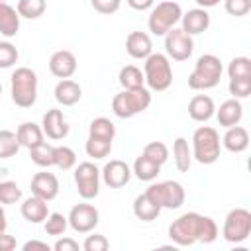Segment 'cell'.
<instances>
[{"instance_id": "obj_1", "label": "cell", "mask_w": 251, "mask_h": 251, "mask_svg": "<svg viewBox=\"0 0 251 251\" xmlns=\"http://www.w3.org/2000/svg\"><path fill=\"white\" fill-rule=\"evenodd\" d=\"M169 237L178 247H190L194 243H212L218 239V226L210 216L186 212L169 226Z\"/></svg>"}, {"instance_id": "obj_2", "label": "cell", "mask_w": 251, "mask_h": 251, "mask_svg": "<svg viewBox=\"0 0 251 251\" xmlns=\"http://www.w3.org/2000/svg\"><path fill=\"white\" fill-rule=\"evenodd\" d=\"M224 67L220 57L212 55V53H204L196 59L194 71L188 76V88L192 90H210L216 88L220 84Z\"/></svg>"}, {"instance_id": "obj_3", "label": "cell", "mask_w": 251, "mask_h": 251, "mask_svg": "<svg viewBox=\"0 0 251 251\" xmlns=\"http://www.w3.org/2000/svg\"><path fill=\"white\" fill-rule=\"evenodd\" d=\"M192 159L200 165H214L222 153V139L220 133L210 126H200L192 133Z\"/></svg>"}, {"instance_id": "obj_4", "label": "cell", "mask_w": 251, "mask_h": 251, "mask_svg": "<svg viewBox=\"0 0 251 251\" xmlns=\"http://www.w3.org/2000/svg\"><path fill=\"white\" fill-rule=\"evenodd\" d=\"M12 102L20 108H31L37 100V75L29 67H18L10 76Z\"/></svg>"}, {"instance_id": "obj_5", "label": "cell", "mask_w": 251, "mask_h": 251, "mask_svg": "<svg viewBox=\"0 0 251 251\" xmlns=\"http://www.w3.org/2000/svg\"><path fill=\"white\" fill-rule=\"evenodd\" d=\"M143 78L145 84L155 90L163 92L173 84V67L165 53H151L143 59Z\"/></svg>"}, {"instance_id": "obj_6", "label": "cell", "mask_w": 251, "mask_h": 251, "mask_svg": "<svg viewBox=\"0 0 251 251\" xmlns=\"http://www.w3.org/2000/svg\"><path fill=\"white\" fill-rule=\"evenodd\" d=\"M149 106H151V92L145 86L122 90L112 100V112L122 120H129V118L145 112Z\"/></svg>"}, {"instance_id": "obj_7", "label": "cell", "mask_w": 251, "mask_h": 251, "mask_svg": "<svg viewBox=\"0 0 251 251\" xmlns=\"http://www.w3.org/2000/svg\"><path fill=\"white\" fill-rule=\"evenodd\" d=\"M182 18V8L175 0H163L151 8L147 18V27L153 35H165L169 29L176 27Z\"/></svg>"}, {"instance_id": "obj_8", "label": "cell", "mask_w": 251, "mask_h": 251, "mask_svg": "<svg viewBox=\"0 0 251 251\" xmlns=\"http://www.w3.org/2000/svg\"><path fill=\"white\" fill-rule=\"evenodd\" d=\"M147 198L151 202H155L161 210H178L184 204V188L180 182L176 180H163V182H153L149 184V188L145 190Z\"/></svg>"}, {"instance_id": "obj_9", "label": "cell", "mask_w": 251, "mask_h": 251, "mask_svg": "<svg viewBox=\"0 0 251 251\" xmlns=\"http://www.w3.org/2000/svg\"><path fill=\"white\" fill-rule=\"evenodd\" d=\"M227 243H241L251 235V212L247 208H233L227 212L222 227Z\"/></svg>"}, {"instance_id": "obj_10", "label": "cell", "mask_w": 251, "mask_h": 251, "mask_svg": "<svg viewBox=\"0 0 251 251\" xmlns=\"http://www.w3.org/2000/svg\"><path fill=\"white\" fill-rule=\"evenodd\" d=\"M75 184L82 200H92L100 194V169L90 163H78L75 167Z\"/></svg>"}, {"instance_id": "obj_11", "label": "cell", "mask_w": 251, "mask_h": 251, "mask_svg": "<svg viewBox=\"0 0 251 251\" xmlns=\"http://www.w3.org/2000/svg\"><path fill=\"white\" fill-rule=\"evenodd\" d=\"M194 51L192 35L182 31L180 27H173L165 33V55L173 61H186Z\"/></svg>"}, {"instance_id": "obj_12", "label": "cell", "mask_w": 251, "mask_h": 251, "mask_svg": "<svg viewBox=\"0 0 251 251\" xmlns=\"http://www.w3.org/2000/svg\"><path fill=\"white\" fill-rule=\"evenodd\" d=\"M69 226L73 231L76 233H90L96 229L98 222H100V212L96 206L92 204H86V202H80V204H75L69 212Z\"/></svg>"}, {"instance_id": "obj_13", "label": "cell", "mask_w": 251, "mask_h": 251, "mask_svg": "<svg viewBox=\"0 0 251 251\" xmlns=\"http://www.w3.org/2000/svg\"><path fill=\"white\" fill-rule=\"evenodd\" d=\"M100 178L104 180L106 186L110 188H122L129 182L131 178V169L126 161H120V159H112L104 165V169L100 171Z\"/></svg>"}, {"instance_id": "obj_14", "label": "cell", "mask_w": 251, "mask_h": 251, "mask_svg": "<svg viewBox=\"0 0 251 251\" xmlns=\"http://www.w3.org/2000/svg\"><path fill=\"white\" fill-rule=\"evenodd\" d=\"M41 129H43V135H47L53 141H61V139H65L69 135V124H67L63 112L57 110V108H51V110H47L43 114Z\"/></svg>"}, {"instance_id": "obj_15", "label": "cell", "mask_w": 251, "mask_h": 251, "mask_svg": "<svg viewBox=\"0 0 251 251\" xmlns=\"http://www.w3.org/2000/svg\"><path fill=\"white\" fill-rule=\"evenodd\" d=\"M29 188H31V194H35V196L51 202L59 194V178L53 173L41 171V173H35L33 175V178L29 182Z\"/></svg>"}, {"instance_id": "obj_16", "label": "cell", "mask_w": 251, "mask_h": 251, "mask_svg": "<svg viewBox=\"0 0 251 251\" xmlns=\"http://www.w3.org/2000/svg\"><path fill=\"white\" fill-rule=\"evenodd\" d=\"M49 71L57 78H71L76 73V57L67 49H59L49 59Z\"/></svg>"}, {"instance_id": "obj_17", "label": "cell", "mask_w": 251, "mask_h": 251, "mask_svg": "<svg viewBox=\"0 0 251 251\" xmlns=\"http://www.w3.org/2000/svg\"><path fill=\"white\" fill-rule=\"evenodd\" d=\"M210 27V14L206 8H192L180 18V29L186 31L188 35H198L204 33Z\"/></svg>"}, {"instance_id": "obj_18", "label": "cell", "mask_w": 251, "mask_h": 251, "mask_svg": "<svg viewBox=\"0 0 251 251\" xmlns=\"http://www.w3.org/2000/svg\"><path fill=\"white\" fill-rule=\"evenodd\" d=\"M126 51L131 59H145L153 53V43L149 33L145 31H131L126 37Z\"/></svg>"}, {"instance_id": "obj_19", "label": "cell", "mask_w": 251, "mask_h": 251, "mask_svg": "<svg viewBox=\"0 0 251 251\" xmlns=\"http://www.w3.org/2000/svg\"><path fill=\"white\" fill-rule=\"evenodd\" d=\"M22 216L25 222L29 224H43L45 218L49 216V208H47V200L31 194L29 198H25L22 202V208H20Z\"/></svg>"}, {"instance_id": "obj_20", "label": "cell", "mask_w": 251, "mask_h": 251, "mask_svg": "<svg viewBox=\"0 0 251 251\" xmlns=\"http://www.w3.org/2000/svg\"><path fill=\"white\" fill-rule=\"evenodd\" d=\"M214 112H216V104L208 94H196L188 102V116L194 122L204 124L214 116Z\"/></svg>"}, {"instance_id": "obj_21", "label": "cell", "mask_w": 251, "mask_h": 251, "mask_svg": "<svg viewBox=\"0 0 251 251\" xmlns=\"http://www.w3.org/2000/svg\"><path fill=\"white\" fill-rule=\"evenodd\" d=\"M216 118H218V124L222 127H231V126H237L243 118V106L237 98H229L226 102L220 104V108L214 112Z\"/></svg>"}, {"instance_id": "obj_22", "label": "cell", "mask_w": 251, "mask_h": 251, "mask_svg": "<svg viewBox=\"0 0 251 251\" xmlns=\"http://www.w3.org/2000/svg\"><path fill=\"white\" fill-rule=\"evenodd\" d=\"M53 94H55V100L61 106H75L82 98V88H80L78 82H75L71 78H61L57 82Z\"/></svg>"}, {"instance_id": "obj_23", "label": "cell", "mask_w": 251, "mask_h": 251, "mask_svg": "<svg viewBox=\"0 0 251 251\" xmlns=\"http://www.w3.org/2000/svg\"><path fill=\"white\" fill-rule=\"evenodd\" d=\"M222 145L229 153H243L249 147V131L245 127H241L239 124L226 127V133L222 137Z\"/></svg>"}, {"instance_id": "obj_24", "label": "cell", "mask_w": 251, "mask_h": 251, "mask_svg": "<svg viewBox=\"0 0 251 251\" xmlns=\"http://www.w3.org/2000/svg\"><path fill=\"white\" fill-rule=\"evenodd\" d=\"M20 31V14L14 6H10L8 2L0 4V35H4L6 39L16 37Z\"/></svg>"}, {"instance_id": "obj_25", "label": "cell", "mask_w": 251, "mask_h": 251, "mask_svg": "<svg viewBox=\"0 0 251 251\" xmlns=\"http://www.w3.org/2000/svg\"><path fill=\"white\" fill-rule=\"evenodd\" d=\"M16 137H18L20 147L31 149V147H35V145H39L43 141V129L35 122H24V124L18 126Z\"/></svg>"}, {"instance_id": "obj_26", "label": "cell", "mask_w": 251, "mask_h": 251, "mask_svg": "<svg viewBox=\"0 0 251 251\" xmlns=\"http://www.w3.org/2000/svg\"><path fill=\"white\" fill-rule=\"evenodd\" d=\"M161 173V165H157L155 161L147 159L143 153L133 161V167H131V175H135L139 180H145V182H151L159 176Z\"/></svg>"}, {"instance_id": "obj_27", "label": "cell", "mask_w": 251, "mask_h": 251, "mask_svg": "<svg viewBox=\"0 0 251 251\" xmlns=\"http://www.w3.org/2000/svg\"><path fill=\"white\" fill-rule=\"evenodd\" d=\"M161 214V208L147 198V194H137L133 200V216L141 222H153Z\"/></svg>"}, {"instance_id": "obj_28", "label": "cell", "mask_w": 251, "mask_h": 251, "mask_svg": "<svg viewBox=\"0 0 251 251\" xmlns=\"http://www.w3.org/2000/svg\"><path fill=\"white\" fill-rule=\"evenodd\" d=\"M173 159H175V167L180 173H188L192 165V151L184 137H176L173 141Z\"/></svg>"}, {"instance_id": "obj_29", "label": "cell", "mask_w": 251, "mask_h": 251, "mask_svg": "<svg viewBox=\"0 0 251 251\" xmlns=\"http://www.w3.org/2000/svg\"><path fill=\"white\" fill-rule=\"evenodd\" d=\"M118 80L122 84L124 90H131V88H141L145 84V78H143V71L135 65H126L120 69V75H118Z\"/></svg>"}, {"instance_id": "obj_30", "label": "cell", "mask_w": 251, "mask_h": 251, "mask_svg": "<svg viewBox=\"0 0 251 251\" xmlns=\"http://www.w3.org/2000/svg\"><path fill=\"white\" fill-rule=\"evenodd\" d=\"M88 135L114 141V137H116V126H114L112 120H108V118H104V116L94 118V120L90 122V126H88Z\"/></svg>"}, {"instance_id": "obj_31", "label": "cell", "mask_w": 251, "mask_h": 251, "mask_svg": "<svg viewBox=\"0 0 251 251\" xmlns=\"http://www.w3.org/2000/svg\"><path fill=\"white\" fill-rule=\"evenodd\" d=\"M53 149H55L53 145H49V143L41 141L39 145H35V147H31V149H29V157H31V161H33L37 167L47 169V167H53V165H55Z\"/></svg>"}, {"instance_id": "obj_32", "label": "cell", "mask_w": 251, "mask_h": 251, "mask_svg": "<svg viewBox=\"0 0 251 251\" xmlns=\"http://www.w3.org/2000/svg\"><path fill=\"white\" fill-rule=\"evenodd\" d=\"M84 151L88 157L92 159H106L112 151V141L110 139H102V137H92L88 135L86 143H84Z\"/></svg>"}, {"instance_id": "obj_33", "label": "cell", "mask_w": 251, "mask_h": 251, "mask_svg": "<svg viewBox=\"0 0 251 251\" xmlns=\"http://www.w3.org/2000/svg\"><path fill=\"white\" fill-rule=\"evenodd\" d=\"M47 8V2L45 0H18V14L20 18H25V20H37L43 16Z\"/></svg>"}, {"instance_id": "obj_34", "label": "cell", "mask_w": 251, "mask_h": 251, "mask_svg": "<svg viewBox=\"0 0 251 251\" xmlns=\"http://www.w3.org/2000/svg\"><path fill=\"white\" fill-rule=\"evenodd\" d=\"M43 227H45V233L47 235H57L59 237V235H63L67 231L69 220H67V216H63L59 212H49V216L43 222Z\"/></svg>"}, {"instance_id": "obj_35", "label": "cell", "mask_w": 251, "mask_h": 251, "mask_svg": "<svg viewBox=\"0 0 251 251\" xmlns=\"http://www.w3.org/2000/svg\"><path fill=\"white\" fill-rule=\"evenodd\" d=\"M20 151V143L16 131L0 129V159H10Z\"/></svg>"}, {"instance_id": "obj_36", "label": "cell", "mask_w": 251, "mask_h": 251, "mask_svg": "<svg viewBox=\"0 0 251 251\" xmlns=\"http://www.w3.org/2000/svg\"><path fill=\"white\" fill-rule=\"evenodd\" d=\"M55 155V167L61 171H71L76 165V153L67 145H57L53 149Z\"/></svg>"}, {"instance_id": "obj_37", "label": "cell", "mask_w": 251, "mask_h": 251, "mask_svg": "<svg viewBox=\"0 0 251 251\" xmlns=\"http://www.w3.org/2000/svg\"><path fill=\"white\" fill-rule=\"evenodd\" d=\"M229 78H251V59L249 57H233L227 65Z\"/></svg>"}, {"instance_id": "obj_38", "label": "cell", "mask_w": 251, "mask_h": 251, "mask_svg": "<svg viewBox=\"0 0 251 251\" xmlns=\"http://www.w3.org/2000/svg\"><path fill=\"white\" fill-rule=\"evenodd\" d=\"M143 155L163 167L167 163V159H169V147L163 141H151V143H147L143 147Z\"/></svg>"}, {"instance_id": "obj_39", "label": "cell", "mask_w": 251, "mask_h": 251, "mask_svg": "<svg viewBox=\"0 0 251 251\" xmlns=\"http://www.w3.org/2000/svg\"><path fill=\"white\" fill-rule=\"evenodd\" d=\"M22 200V188L14 180L0 182V204H16Z\"/></svg>"}, {"instance_id": "obj_40", "label": "cell", "mask_w": 251, "mask_h": 251, "mask_svg": "<svg viewBox=\"0 0 251 251\" xmlns=\"http://www.w3.org/2000/svg\"><path fill=\"white\" fill-rule=\"evenodd\" d=\"M18 47L10 41H0V69H10L18 63Z\"/></svg>"}, {"instance_id": "obj_41", "label": "cell", "mask_w": 251, "mask_h": 251, "mask_svg": "<svg viewBox=\"0 0 251 251\" xmlns=\"http://www.w3.org/2000/svg\"><path fill=\"white\" fill-rule=\"evenodd\" d=\"M229 94L243 100L251 94V78H229Z\"/></svg>"}, {"instance_id": "obj_42", "label": "cell", "mask_w": 251, "mask_h": 251, "mask_svg": "<svg viewBox=\"0 0 251 251\" xmlns=\"http://www.w3.org/2000/svg\"><path fill=\"white\" fill-rule=\"evenodd\" d=\"M224 8L229 16H235V18H241V16H247L249 10H251V0H224Z\"/></svg>"}, {"instance_id": "obj_43", "label": "cell", "mask_w": 251, "mask_h": 251, "mask_svg": "<svg viewBox=\"0 0 251 251\" xmlns=\"http://www.w3.org/2000/svg\"><path fill=\"white\" fill-rule=\"evenodd\" d=\"M110 247V241L106 239V235L102 233H92V235H86L84 243H82V249L84 251H106Z\"/></svg>"}, {"instance_id": "obj_44", "label": "cell", "mask_w": 251, "mask_h": 251, "mask_svg": "<svg viewBox=\"0 0 251 251\" xmlns=\"http://www.w3.org/2000/svg\"><path fill=\"white\" fill-rule=\"evenodd\" d=\"M92 8L102 14V16H110V14H116L122 6V0H90Z\"/></svg>"}, {"instance_id": "obj_45", "label": "cell", "mask_w": 251, "mask_h": 251, "mask_svg": "<svg viewBox=\"0 0 251 251\" xmlns=\"http://www.w3.org/2000/svg\"><path fill=\"white\" fill-rule=\"evenodd\" d=\"M55 251H78V243L73 237H59L53 245Z\"/></svg>"}, {"instance_id": "obj_46", "label": "cell", "mask_w": 251, "mask_h": 251, "mask_svg": "<svg viewBox=\"0 0 251 251\" xmlns=\"http://www.w3.org/2000/svg\"><path fill=\"white\" fill-rule=\"evenodd\" d=\"M16 237L14 235H10V233H6V231H2L0 233V251H14L16 249Z\"/></svg>"}, {"instance_id": "obj_47", "label": "cell", "mask_w": 251, "mask_h": 251, "mask_svg": "<svg viewBox=\"0 0 251 251\" xmlns=\"http://www.w3.org/2000/svg\"><path fill=\"white\" fill-rule=\"evenodd\" d=\"M126 2H127L129 8H133V10H137V12L151 10L153 4H155V0H126Z\"/></svg>"}, {"instance_id": "obj_48", "label": "cell", "mask_w": 251, "mask_h": 251, "mask_svg": "<svg viewBox=\"0 0 251 251\" xmlns=\"http://www.w3.org/2000/svg\"><path fill=\"white\" fill-rule=\"evenodd\" d=\"M24 251H31V249H41V251H49V245L45 241H37V239H31V241H25L22 245Z\"/></svg>"}, {"instance_id": "obj_49", "label": "cell", "mask_w": 251, "mask_h": 251, "mask_svg": "<svg viewBox=\"0 0 251 251\" xmlns=\"http://www.w3.org/2000/svg\"><path fill=\"white\" fill-rule=\"evenodd\" d=\"M222 0H196V4H198V8H214V6H218Z\"/></svg>"}, {"instance_id": "obj_50", "label": "cell", "mask_w": 251, "mask_h": 251, "mask_svg": "<svg viewBox=\"0 0 251 251\" xmlns=\"http://www.w3.org/2000/svg\"><path fill=\"white\" fill-rule=\"evenodd\" d=\"M6 227H8V220H6V212H4V208L0 204V233L6 231Z\"/></svg>"}, {"instance_id": "obj_51", "label": "cell", "mask_w": 251, "mask_h": 251, "mask_svg": "<svg viewBox=\"0 0 251 251\" xmlns=\"http://www.w3.org/2000/svg\"><path fill=\"white\" fill-rule=\"evenodd\" d=\"M0 96H2V84H0Z\"/></svg>"}, {"instance_id": "obj_52", "label": "cell", "mask_w": 251, "mask_h": 251, "mask_svg": "<svg viewBox=\"0 0 251 251\" xmlns=\"http://www.w3.org/2000/svg\"><path fill=\"white\" fill-rule=\"evenodd\" d=\"M2 2H6V0H0V4H2Z\"/></svg>"}]
</instances>
